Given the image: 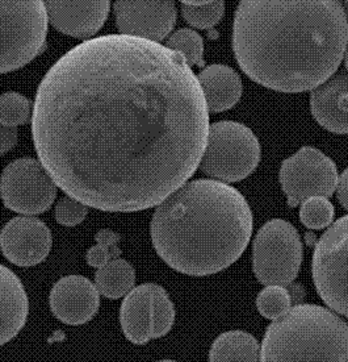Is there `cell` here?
<instances>
[{
  "label": "cell",
  "mask_w": 348,
  "mask_h": 362,
  "mask_svg": "<svg viewBox=\"0 0 348 362\" xmlns=\"http://www.w3.org/2000/svg\"><path fill=\"white\" fill-rule=\"evenodd\" d=\"M32 136L56 187L104 212L158 206L198 170L209 111L192 67L160 42L90 38L49 69Z\"/></svg>",
  "instance_id": "obj_1"
},
{
  "label": "cell",
  "mask_w": 348,
  "mask_h": 362,
  "mask_svg": "<svg viewBox=\"0 0 348 362\" xmlns=\"http://www.w3.org/2000/svg\"><path fill=\"white\" fill-rule=\"evenodd\" d=\"M233 50L250 79L280 93H304L335 71L347 50L342 0H241Z\"/></svg>",
  "instance_id": "obj_2"
},
{
  "label": "cell",
  "mask_w": 348,
  "mask_h": 362,
  "mask_svg": "<svg viewBox=\"0 0 348 362\" xmlns=\"http://www.w3.org/2000/svg\"><path fill=\"white\" fill-rule=\"evenodd\" d=\"M152 214L155 252L181 274L205 276L233 265L253 235V212L245 197L225 182H186Z\"/></svg>",
  "instance_id": "obj_3"
},
{
  "label": "cell",
  "mask_w": 348,
  "mask_h": 362,
  "mask_svg": "<svg viewBox=\"0 0 348 362\" xmlns=\"http://www.w3.org/2000/svg\"><path fill=\"white\" fill-rule=\"evenodd\" d=\"M348 360V327L332 310L318 305H293L267 327L260 361Z\"/></svg>",
  "instance_id": "obj_4"
},
{
  "label": "cell",
  "mask_w": 348,
  "mask_h": 362,
  "mask_svg": "<svg viewBox=\"0 0 348 362\" xmlns=\"http://www.w3.org/2000/svg\"><path fill=\"white\" fill-rule=\"evenodd\" d=\"M42 0H0V74L25 66L45 49Z\"/></svg>",
  "instance_id": "obj_5"
},
{
  "label": "cell",
  "mask_w": 348,
  "mask_h": 362,
  "mask_svg": "<svg viewBox=\"0 0 348 362\" xmlns=\"http://www.w3.org/2000/svg\"><path fill=\"white\" fill-rule=\"evenodd\" d=\"M260 157V143L254 132L242 123L224 120L209 124L198 169L217 181L234 183L251 175Z\"/></svg>",
  "instance_id": "obj_6"
},
{
  "label": "cell",
  "mask_w": 348,
  "mask_h": 362,
  "mask_svg": "<svg viewBox=\"0 0 348 362\" xmlns=\"http://www.w3.org/2000/svg\"><path fill=\"white\" fill-rule=\"evenodd\" d=\"M302 241L299 230L287 220L267 221L253 243V270L264 285L287 286L301 269Z\"/></svg>",
  "instance_id": "obj_7"
},
{
  "label": "cell",
  "mask_w": 348,
  "mask_h": 362,
  "mask_svg": "<svg viewBox=\"0 0 348 362\" xmlns=\"http://www.w3.org/2000/svg\"><path fill=\"white\" fill-rule=\"evenodd\" d=\"M348 216L331 224L316 244L313 255V281L325 305L347 316Z\"/></svg>",
  "instance_id": "obj_8"
},
{
  "label": "cell",
  "mask_w": 348,
  "mask_h": 362,
  "mask_svg": "<svg viewBox=\"0 0 348 362\" xmlns=\"http://www.w3.org/2000/svg\"><path fill=\"white\" fill-rule=\"evenodd\" d=\"M335 163L313 146H304L284 160L279 181L289 207H299L311 197L330 198L338 181Z\"/></svg>",
  "instance_id": "obj_9"
},
{
  "label": "cell",
  "mask_w": 348,
  "mask_h": 362,
  "mask_svg": "<svg viewBox=\"0 0 348 362\" xmlns=\"http://www.w3.org/2000/svg\"><path fill=\"white\" fill-rule=\"evenodd\" d=\"M0 197L11 211L35 216L52 207L56 185L40 160L24 157L11 163L1 173Z\"/></svg>",
  "instance_id": "obj_10"
},
{
  "label": "cell",
  "mask_w": 348,
  "mask_h": 362,
  "mask_svg": "<svg viewBox=\"0 0 348 362\" xmlns=\"http://www.w3.org/2000/svg\"><path fill=\"white\" fill-rule=\"evenodd\" d=\"M116 25L123 35L160 42L176 24L174 0H116Z\"/></svg>",
  "instance_id": "obj_11"
},
{
  "label": "cell",
  "mask_w": 348,
  "mask_h": 362,
  "mask_svg": "<svg viewBox=\"0 0 348 362\" xmlns=\"http://www.w3.org/2000/svg\"><path fill=\"white\" fill-rule=\"evenodd\" d=\"M52 232L42 220L23 215L11 219L0 232V249L13 265L35 267L52 250Z\"/></svg>",
  "instance_id": "obj_12"
},
{
  "label": "cell",
  "mask_w": 348,
  "mask_h": 362,
  "mask_svg": "<svg viewBox=\"0 0 348 362\" xmlns=\"http://www.w3.org/2000/svg\"><path fill=\"white\" fill-rule=\"evenodd\" d=\"M47 20L61 33L76 38L95 36L108 19L111 0H42Z\"/></svg>",
  "instance_id": "obj_13"
},
{
  "label": "cell",
  "mask_w": 348,
  "mask_h": 362,
  "mask_svg": "<svg viewBox=\"0 0 348 362\" xmlns=\"http://www.w3.org/2000/svg\"><path fill=\"white\" fill-rule=\"evenodd\" d=\"M49 303L59 322L68 325H85L99 311L100 293L85 276H64L52 288Z\"/></svg>",
  "instance_id": "obj_14"
},
{
  "label": "cell",
  "mask_w": 348,
  "mask_h": 362,
  "mask_svg": "<svg viewBox=\"0 0 348 362\" xmlns=\"http://www.w3.org/2000/svg\"><path fill=\"white\" fill-rule=\"evenodd\" d=\"M311 110L316 122L325 129L332 134H347L346 69L335 71L328 81L311 90Z\"/></svg>",
  "instance_id": "obj_15"
},
{
  "label": "cell",
  "mask_w": 348,
  "mask_h": 362,
  "mask_svg": "<svg viewBox=\"0 0 348 362\" xmlns=\"http://www.w3.org/2000/svg\"><path fill=\"white\" fill-rule=\"evenodd\" d=\"M28 296L18 276L0 265V346L15 339L27 323Z\"/></svg>",
  "instance_id": "obj_16"
},
{
  "label": "cell",
  "mask_w": 348,
  "mask_h": 362,
  "mask_svg": "<svg viewBox=\"0 0 348 362\" xmlns=\"http://www.w3.org/2000/svg\"><path fill=\"white\" fill-rule=\"evenodd\" d=\"M198 83L205 96L208 111L220 114L233 108L242 96V79L234 69L215 64L200 71Z\"/></svg>",
  "instance_id": "obj_17"
},
{
  "label": "cell",
  "mask_w": 348,
  "mask_h": 362,
  "mask_svg": "<svg viewBox=\"0 0 348 362\" xmlns=\"http://www.w3.org/2000/svg\"><path fill=\"white\" fill-rule=\"evenodd\" d=\"M120 325L125 337L136 345H145L152 334L151 284L133 287L124 296L120 308Z\"/></svg>",
  "instance_id": "obj_18"
},
{
  "label": "cell",
  "mask_w": 348,
  "mask_h": 362,
  "mask_svg": "<svg viewBox=\"0 0 348 362\" xmlns=\"http://www.w3.org/2000/svg\"><path fill=\"white\" fill-rule=\"evenodd\" d=\"M209 361H260V345L245 331H229L220 334L209 351Z\"/></svg>",
  "instance_id": "obj_19"
},
{
  "label": "cell",
  "mask_w": 348,
  "mask_h": 362,
  "mask_svg": "<svg viewBox=\"0 0 348 362\" xmlns=\"http://www.w3.org/2000/svg\"><path fill=\"white\" fill-rule=\"evenodd\" d=\"M95 286L108 299H120L136 286V270L124 258H114L103 267H97Z\"/></svg>",
  "instance_id": "obj_20"
},
{
  "label": "cell",
  "mask_w": 348,
  "mask_h": 362,
  "mask_svg": "<svg viewBox=\"0 0 348 362\" xmlns=\"http://www.w3.org/2000/svg\"><path fill=\"white\" fill-rule=\"evenodd\" d=\"M166 47L179 53L189 66H204V40L198 32L183 28L169 36Z\"/></svg>",
  "instance_id": "obj_21"
},
{
  "label": "cell",
  "mask_w": 348,
  "mask_h": 362,
  "mask_svg": "<svg viewBox=\"0 0 348 362\" xmlns=\"http://www.w3.org/2000/svg\"><path fill=\"white\" fill-rule=\"evenodd\" d=\"M152 296V334L151 339H160L169 334L175 323V305L169 293L155 284H151Z\"/></svg>",
  "instance_id": "obj_22"
},
{
  "label": "cell",
  "mask_w": 348,
  "mask_h": 362,
  "mask_svg": "<svg viewBox=\"0 0 348 362\" xmlns=\"http://www.w3.org/2000/svg\"><path fill=\"white\" fill-rule=\"evenodd\" d=\"M335 209L329 198L311 197L304 200L300 209V220L309 229H323L334 221Z\"/></svg>",
  "instance_id": "obj_23"
},
{
  "label": "cell",
  "mask_w": 348,
  "mask_h": 362,
  "mask_svg": "<svg viewBox=\"0 0 348 362\" xmlns=\"http://www.w3.org/2000/svg\"><path fill=\"white\" fill-rule=\"evenodd\" d=\"M30 100L19 93H6L0 96V124L19 127L30 120Z\"/></svg>",
  "instance_id": "obj_24"
},
{
  "label": "cell",
  "mask_w": 348,
  "mask_h": 362,
  "mask_svg": "<svg viewBox=\"0 0 348 362\" xmlns=\"http://www.w3.org/2000/svg\"><path fill=\"white\" fill-rule=\"evenodd\" d=\"M256 307L265 319L273 320L285 314L292 307V302L285 286L268 285L256 298Z\"/></svg>",
  "instance_id": "obj_25"
},
{
  "label": "cell",
  "mask_w": 348,
  "mask_h": 362,
  "mask_svg": "<svg viewBox=\"0 0 348 362\" xmlns=\"http://www.w3.org/2000/svg\"><path fill=\"white\" fill-rule=\"evenodd\" d=\"M225 12L224 0H213L203 6L183 4L181 15L189 25L198 29H209L217 25Z\"/></svg>",
  "instance_id": "obj_26"
},
{
  "label": "cell",
  "mask_w": 348,
  "mask_h": 362,
  "mask_svg": "<svg viewBox=\"0 0 348 362\" xmlns=\"http://www.w3.org/2000/svg\"><path fill=\"white\" fill-rule=\"evenodd\" d=\"M88 215V206L71 197L61 198L56 206V219L61 226L76 227Z\"/></svg>",
  "instance_id": "obj_27"
},
{
  "label": "cell",
  "mask_w": 348,
  "mask_h": 362,
  "mask_svg": "<svg viewBox=\"0 0 348 362\" xmlns=\"http://www.w3.org/2000/svg\"><path fill=\"white\" fill-rule=\"evenodd\" d=\"M120 255H121V250L117 245L109 247L104 244H96L95 247L87 250L85 259L90 267H100L105 265L108 261L119 257Z\"/></svg>",
  "instance_id": "obj_28"
},
{
  "label": "cell",
  "mask_w": 348,
  "mask_h": 362,
  "mask_svg": "<svg viewBox=\"0 0 348 362\" xmlns=\"http://www.w3.org/2000/svg\"><path fill=\"white\" fill-rule=\"evenodd\" d=\"M18 144L16 127H6L0 124V154L10 152Z\"/></svg>",
  "instance_id": "obj_29"
},
{
  "label": "cell",
  "mask_w": 348,
  "mask_h": 362,
  "mask_svg": "<svg viewBox=\"0 0 348 362\" xmlns=\"http://www.w3.org/2000/svg\"><path fill=\"white\" fill-rule=\"evenodd\" d=\"M347 185H348V172L347 169L338 175V181H337V186H335V191H337V198H338L339 203L342 204V207L344 210L348 209V198H347Z\"/></svg>",
  "instance_id": "obj_30"
},
{
  "label": "cell",
  "mask_w": 348,
  "mask_h": 362,
  "mask_svg": "<svg viewBox=\"0 0 348 362\" xmlns=\"http://www.w3.org/2000/svg\"><path fill=\"white\" fill-rule=\"evenodd\" d=\"M120 238H121L111 229H102L95 236L96 244H104V245H109V247H116L119 244Z\"/></svg>",
  "instance_id": "obj_31"
},
{
  "label": "cell",
  "mask_w": 348,
  "mask_h": 362,
  "mask_svg": "<svg viewBox=\"0 0 348 362\" xmlns=\"http://www.w3.org/2000/svg\"><path fill=\"white\" fill-rule=\"evenodd\" d=\"M285 288L288 290V294L291 298V302L293 305H299L302 303L305 300V296H306V291L305 288L302 287L301 284H296V282H289Z\"/></svg>",
  "instance_id": "obj_32"
},
{
  "label": "cell",
  "mask_w": 348,
  "mask_h": 362,
  "mask_svg": "<svg viewBox=\"0 0 348 362\" xmlns=\"http://www.w3.org/2000/svg\"><path fill=\"white\" fill-rule=\"evenodd\" d=\"M180 1L187 6H203V4H207L213 0H180Z\"/></svg>",
  "instance_id": "obj_33"
}]
</instances>
